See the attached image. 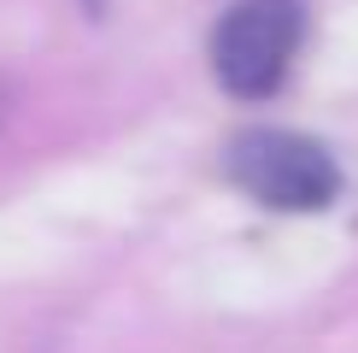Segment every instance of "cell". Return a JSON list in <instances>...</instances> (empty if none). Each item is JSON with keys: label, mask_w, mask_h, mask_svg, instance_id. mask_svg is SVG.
<instances>
[{"label": "cell", "mask_w": 358, "mask_h": 353, "mask_svg": "<svg viewBox=\"0 0 358 353\" xmlns=\"http://www.w3.org/2000/svg\"><path fill=\"white\" fill-rule=\"evenodd\" d=\"M300 6L294 0H241L223 12V24L212 29V71L229 95L259 100L276 95L288 77V59L300 48Z\"/></svg>", "instance_id": "cell-2"}, {"label": "cell", "mask_w": 358, "mask_h": 353, "mask_svg": "<svg viewBox=\"0 0 358 353\" xmlns=\"http://www.w3.org/2000/svg\"><path fill=\"white\" fill-rule=\"evenodd\" d=\"M229 176L271 212H317L341 188L329 147L311 136H294V130H247L229 147Z\"/></svg>", "instance_id": "cell-1"}, {"label": "cell", "mask_w": 358, "mask_h": 353, "mask_svg": "<svg viewBox=\"0 0 358 353\" xmlns=\"http://www.w3.org/2000/svg\"><path fill=\"white\" fill-rule=\"evenodd\" d=\"M0 118H6V88H0Z\"/></svg>", "instance_id": "cell-3"}]
</instances>
